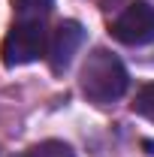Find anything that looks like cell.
Segmentation results:
<instances>
[{"instance_id":"3","label":"cell","mask_w":154,"mask_h":157,"mask_svg":"<svg viewBox=\"0 0 154 157\" xmlns=\"http://www.w3.org/2000/svg\"><path fill=\"white\" fill-rule=\"evenodd\" d=\"M112 36L124 45H148L154 42V6L136 0L130 3L115 21H112Z\"/></svg>"},{"instance_id":"7","label":"cell","mask_w":154,"mask_h":157,"mask_svg":"<svg viewBox=\"0 0 154 157\" xmlns=\"http://www.w3.org/2000/svg\"><path fill=\"white\" fill-rule=\"evenodd\" d=\"M133 112H139L142 118L154 121V85H145L133 100Z\"/></svg>"},{"instance_id":"2","label":"cell","mask_w":154,"mask_h":157,"mask_svg":"<svg viewBox=\"0 0 154 157\" xmlns=\"http://www.w3.org/2000/svg\"><path fill=\"white\" fill-rule=\"evenodd\" d=\"M48 52V33H45V21H15L9 27V33L0 42V58L6 67H24L33 63Z\"/></svg>"},{"instance_id":"4","label":"cell","mask_w":154,"mask_h":157,"mask_svg":"<svg viewBox=\"0 0 154 157\" xmlns=\"http://www.w3.org/2000/svg\"><path fill=\"white\" fill-rule=\"evenodd\" d=\"M82 42H85V27H82L79 21H73V18L60 21L58 27H55V33L48 36V52H45L48 67H52L55 73H64Z\"/></svg>"},{"instance_id":"6","label":"cell","mask_w":154,"mask_h":157,"mask_svg":"<svg viewBox=\"0 0 154 157\" xmlns=\"http://www.w3.org/2000/svg\"><path fill=\"white\" fill-rule=\"evenodd\" d=\"M15 157H76V151L67 142L48 139V142H39V145H33V148H27V151H21Z\"/></svg>"},{"instance_id":"5","label":"cell","mask_w":154,"mask_h":157,"mask_svg":"<svg viewBox=\"0 0 154 157\" xmlns=\"http://www.w3.org/2000/svg\"><path fill=\"white\" fill-rule=\"evenodd\" d=\"M9 3L21 21H45L55 6V0H9Z\"/></svg>"},{"instance_id":"1","label":"cell","mask_w":154,"mask_h":157,"mask_svg":"<svg viewBox=\"0 0 154 157\" xmlns=\"http://www.w3.org/2000/svg\"><path fill=\"white\" fill-rule=\"evenodd\" d=\"M130 78L124 63L118 60V55H112L109 48H94L85 63H82V73H79V88L82 94L97 103V106H109L115 100L124 97Z\"/></svg>"}]
</instances>
